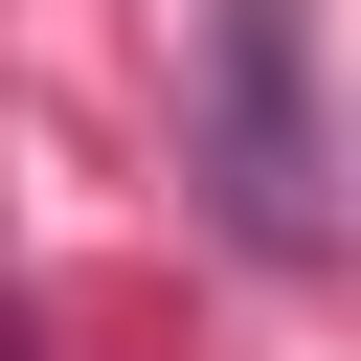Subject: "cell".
<instances>
[{"mask_svg":"<svg viewBox=\"0 0 361 361\" xmlns=\"http://www.w3.org/2000/svg\"><path fill=\"white\" fill-rule=\"evenodd\" d=\"M203 180L248 248H316V45L293 0H203Z\"/></svg>","mask_w":361,"mask_h":361,"instance_id":"cell-1","label":"cell"},{"mask_svg":"<svg viewBox=\"0 0 361 361\" xmlns=\"http://www.w3.org/2000/svg\"><path fill=\"white\" fill-rule=\"evenodd\" d=\"M0 361H23V316H0Z\"/></svg>","mask_w":361,"mask_h":361,"instance_id":"cell-2","label":"cell"}]
</instances>
